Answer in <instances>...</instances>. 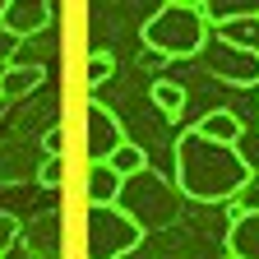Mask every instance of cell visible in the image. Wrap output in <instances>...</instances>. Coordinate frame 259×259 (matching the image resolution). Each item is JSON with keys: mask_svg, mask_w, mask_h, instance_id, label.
<instances>
[{"mask_svg": "<svg viewBox=\"0 0 259 259\" xmlns=\"http://www.w3.org/2000/svg\"><path fill=\"white\" fill-rule=\"evenodd\" d=\"M148 102L162 111V120H176V116L185 111V88L171 83V79H157V83L148 88Z\"/></svg>", "mask_w": 259, "mask_h": 259, "instance_id": "13", "label": "cell"}, {"mask_svg": "<svg viewBox=\"0 0 259 259\" xmlns=\"http://www.w3.org/2000/svg\"><path fill=\"white\" fill-rule=\"evenodd\" d=\"M116 208L139 227V232H167V227L181 222V190L176 181H167L162 171L144 167L135 176L120 181V194H116Z\"/></svg>", "mask_w": 259, "mask_h": 259, "instance_id": "2", "label": "cell"}, {"mask_svg": "<svg viewBox=\"0 0 259 259\" xmlns=\"http://www.w3.org/2000/svg\"><path fill=\"white\" fill-rule=\"evenodd\" d=\"M111 70H116V60H111L107 51H93V56H88V65H83V83H88V88L107 83V79H111Z\"/></svg>", "mask_w": 259, "mask_h": 259, "instance_id": "15", "label": "cell"}, {"mask_svg": "<svg viewBox=\"0 0 259 259\" xmlns=\"http://www.w3.org/2000/svg\"><path fill=\"white\" fill-rule=\"evenodd\" d=\"M241 213H259V176H250L241 185V194L232 199V218H241Z\"/></svg>", "mask_w": 259, "mask_h": 259, "instance_id": "17", "label": "cell"}, {"mask_svg": "<svg viewBox=\"0 0 259 259\" xmlns=\"http://www.w3.org/2000/svg\"><path fill=\"white\" fill-rule=\"evenodd\" d=\"M241 116L236 111H208L199 125H194V135H204V139H213V144H236L241 139Z\"/></svg>", "mask_w": 259, "mask_h": 259, "instance_id": "12", "label": "cell"}, {"mask_svg": "<svg viewBox=\"0 0 259 259\" xmlns=\"http://www.w3.org/2000/svg\"><path fill=\"white\" fill-rule=\"evenodd\" d=\"M32 176H37L47 190H56L60 181H65V157H42L37 162V171H32Z\"/></svg>", "mask_w": 259, "mask_h": 259, "instance_id": "18", "label": "cell"}, {"mask_svg": "<svg viewBox=\"0 0 259 259\" xmlns=\"http://www.w3.org/2000/svg\"><path fill=\"white\" fill-rule=\"evenodd\" d=\"M208 70H213L218 79H227V83H236V88H254V83H259V56H250V51H232V47L218 42V56H213Z\"/></svg>", "mask_w": 259, "mask_h": 259, "instance_id": "7", "label": "cell"}, {"mask_svg": "<svg viewBox=\"0 0 259 259\" xmlns=\"http://www.w3.org/2000/svg\"><path fill=\"white\" fill-rule=\"evenodd\" d=\"M232 148H236V157L245 162V171L254 176V171H259V130H241V139H236Z\"/></svg>", "mask_w": 259, "mask_h": 259, "instance_id": "16", "label": "cell"}, {"mask_svg": "<svg viewBox=\"0 0 259 259\" xmlns=\"http://www.w3.org/2000/svg\"><path fill=\"white\" fill-rule=\"evenodd\" d=\"M227 259H259V213L232 218V232H227Z\"/></svg>", "mask_w": 259, "mask_h": 259, "instance_id": "9", "label": "cell"}, {"mask_svg": "<svg viewBox=\"0 0 259 259\" xmlns=\"http://www.w3.org/2000/svg\"><path fill=\"white\" fill-rule=\"evenodd\" d=\"M144 241V232L130 222L116 204L111 208H88L83 222V254L88 259H120V254H135Z\"/></svg>", "mask_w": 259, "mask_h": 259, "instance_id": "4", "label": "cell"}, {"mask_svg": "<svg viewBox=\"0 0 259 259\" xmlns=\"http://www.w3.org/2000/svg\"><path fill=\"white\" fill-rule=\"evenodd\" d=\"M42 83V65H10V70H0V102L5 97H28L32 88Z\"/></svg>", "mask_w": 259, "mask_h": 259, "instance_id": "11", "label": "cell"}, {"mask_svg": "<svg viewBox=\"0 0 259 259\" xmlns=\"http://www.w3.org/2000/svg\"><path fill=\"white\" fill-rule=\"evenodd\" d=\"M88 208H111L120 194V176L107 167V162H88Z\"/></svg>", "mask_w": 259, "mask_h": 259, "instance_id": "10", "label": "cell"}, {"mask_svg": "<svg viewBox=\"0 0 259 259\" xmlns=\"http://www.w3.org/2000/svg\"><path fill=\"white\" fill-rule=\"evenodd\" d=\"M245 181H250V171L232 144H213L204 135H194V130H185L176 139V190L185 199L227 204L241 194Z\"/></svg>", "mask_w": 259, "mask_h": 259, "instance_id": "1", "label": "cell"}, {"mask_svg": "<svg viewBox=\"0 0 259 259\" xmlns=\"http://www.w3.org/2000/svg\"><path fill=\"white\" fill-rule=\"evenodd\" d=\"M14 56H19V37L0 28V70H10V65H14Z\"/></svg>", "mask_w": 259, "mask_h": 259, "instance_id": "21", "label": "cell"}, {"mask_svg": "<svg viewBox=\"0 0 259 259\" xmlns=\"http://www.w3.org/2000/svg\"><path fill=\"white\" fill-rule=\"evenodd\" d=\"M42 153L47 157H65V130L60 125H51L47 135H42Z\"/></svg>", "mask_w": 259, "mask_h": 259, "instance_id": "20", "label": "cell"}, {"mask_svg": "<svg viewBox=\"0 0 259 259\" xmlns=\"http://www.w3.org/2000/svg\"><path fill=\"white\" fill-rule=\"evenodd\" d=\"M213 37V28L204 19V5H190V0H171L157 14H148L144 23V47L157 51L162 60H190L199 56Z\"/></svg>", "mask_w": 259, "mask_h": 259, "instance_id": "3", "label": "cell"}, {"mask_svg": "<svg viewBox=\"0 0 259 259\" xmlns=\"http://www.w3.org/2000/svg\"><path fill=\"white\" fill-rule=\"evenodd\" d=\"M83 135H88V162H107V157L125 144L120 120H116L102 102H88V111H83Z\"/></svg>", "mask_w": 259, "mask_h": 259, "instance_id": "5", "label": "cell"}, {"mask_svg": "<svg viewBox=\"0 0 259 259\" xmlns=\"http://www.w3.org/2000/svg\"><path fill=\"white\" fill-rule=\"evenodd\" d=\"M19 236H23V222H19L14 213H0V250H10Z\"/></svg>", "mask_w": 259, "mask_h": 259, "instance_id": "19", "label": "cell"}, {"mask_svg": "<svg viewBox=\"0 0 259 259\" xmlns=\"http://www.w3.org/2000/svg\"><path fill=\"white\" fill-rule=\"evenodd\" d=\"M213 37H218L222 47H232V51H250V56H259V14H241V19L218 23Z\"/></svg>", "mask_w": 259, "mask_h": 259, "instance_id": "8", "label": "cell"}, {"mask_svg": "<svg viewBox=\"0 0 259 259\" xmlns=\"http://www.w3.org/2000/svg\"><path fill=\"white\" fill-rule=\"evenodd\" d=\"M51 23V5L42 0H10V5H0V28L14 32V37H37V32Z\"/></svg>", "mask_w": 259, "mask_h": 259, "instance_id": "6", "label": "cell"}, {"mask_svg": "<svg viewBox=\"0 0 259 259\" xmlns=\"http://www.w3.org/2000/svg\"><path fill=\"white\" fill-rule=\"evenodd\" d=\"M107 167H111V171H116V176L125 181V176L144 171V167H148V157H144V148H139V144H130V139H125V144H120V148H116V153L107 157Z\"/></svg>", "mask_w": 259, "mask_h": 259, "instance_id": "14", "label": "cell"}, {"mask_svg": "<svg viewBox=\"0 0 259 259\" xmlns=\"http://www.w3.org/2000/svg\"><path fill=\"white\" fill-rule=\"evenodd\" d=\"M0 111H5V102H0Z\"/></svg>", "mask_w": 259, "mask_h": 259, "instance_id": "22", "label": "cell"}]
</instances>
